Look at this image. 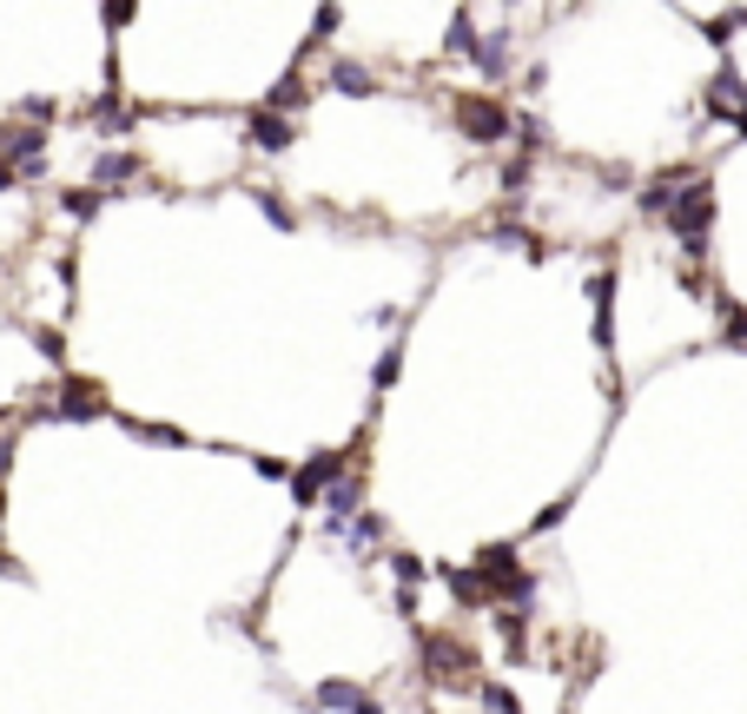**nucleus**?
<instances>
[{
  "instance_id": "1",
  "label": "nucleus",
  "mask_w": 747,
  "mask_h": 714,
  "mask_svg": "<svg viewBox=\"0 0 747 714\" xmlns=\"http://www.w3.org/2000/svg\"><path fill=\"white\" fill-rule=\"evenodd\" d=\"M662 219L681 232V245L701 258L708 252V219H714V193H708V178H694V186H681V193H668V206H662Z\"/></svg>"
},
{
  "instance_id": "2",
  "label": "nucleus",
  "mask_w": 747,
  "mask_h": 714,
  "mask_svg": "<svg viewBox=\"0 0 747 714\" xmlns=\"http://www.w3.org/2000/svg\"><path fill=\"white\" fill-rule=\"evenodd\" d=\"M318 707H331V714H378L370 707V694L357 688V681H318V694H311Z\"/></svg>"
},
{
  "instance_id": "3",
  "label": "nucleus",
  "mask_w": 747,
  "mask_h": 714,
  "mask_svg": "<svg viewBox=\"0 0 747 714\" xmlns=\"http://www.w3.org/2000/svg\"><path fill=\"white\" fill-rule=\"evenodd\" d=\"M463 133L490 146V139H503V133H509V119H503V106H496V100H463Z\"/></svg>"
},
{
  "instance_id": "4",
  "label": "nucleus",
  "mask_w": 747,
  "mask_h": 714,
  "mask_svg": "<svg viewBox=\"0 0 747 714\" xmlns=\"http://www.w3.org/2000/svg\"><path fill=\"white\" fill-rule=\"evenodd\" d=\"M708 106L714 113H727V119H740L747 126V80H734V73H721L714 87H708Z\"/></svg>"
},
{
  "instance_id": "5",
  "label": "nucleus",
  "mask_w": 747,
  "mask_h": 714,
  "mask_svg": "<svg viewBox=\"0 0 747 714\" xmlns=\"http://www.w3.org/2000/svg\"><path fill=\"white\" fill-rule=\"evenodd\" d=\"M331 483H337V457H318V463H304V470H298V503L311 509V503H318V490H331Z\"/></svg>"
},
{
  "instance_id": "6",
  "label": "nucleus",
  "mask_w": 747,
  "mask_h": 714,
  "mask_svg": "<svg viewBox=\"0 0 747 714\" xmlns=\"http://www.w3.org/2000/svg\"><path fill=\"white\" fill-rule=\"evenodd\" d=\"M252 146H258V152H285V146H291V126H285L278 113H252Z\"/></svg>"
},
{
  "instance_id": "7",
  "label": "nucleus",
  "mask_w": 747,
  "mask_h": 714,
  "mask_svg": "<svg viewBox=\"0 0 747 714\" xmlns=\"http://www.w3.org/2000/svg\"><path fill=\"white\" fill-rule=\"evenodd\" d=\"M41 139H47V133H8V139H0V159H21V165L34 172V165H41Z\"/></svg>"
},
{
  "instance_id": "8",
  "label": "nucleus",
  "mask_w": 747,
  "mask_h": 714,
  "mask_svg": "<svg viewBox=\"0 0 747 714\" xmlns=\"http://www.w3.org/2000/svg\"><path fill=\"white\" fill-rule=\"evenodd\" d=\"M424 661H437V675H457L470 655H463L457 642H444V635H437V642H424Z\"/></svg>"
},
{
  "instance_id": "9",
  "label": "nucleus",
  "mask_w": 747,
  "mask_h": 714,
  "mask_svg": "<svg viewBox=\"0 0 747 714\" xmlns=\"http://www.w3.org/2000/svg\"><path fill=\"white\" fill-rule=\"evenodd\" d=\"M331 87H337V93H370V73H364L357 60H337V67H331Z\"/></svg>"
},
{
  "instance_id": "10",
  "label": "nucleus",
  "mask_w": 747,
  "mask_h": 714,
  "mask_svg": "<svg viewBox=\"0 0 747 714\" xmlns=\"http://www.w3.org/2000/svg\"><path fill=\"white\" fill-rule=\"evenodd\" d=\"M350 503H357V483H344V476H337V483L324 490V516H331V522H344V516H350Z\"/></svg>"
},
{
  "instance_id": "11",
  "label": "nucleus",
  "mask_w": 747,
  "mask_h": 714,
  "mask_svg": "<svg viewBox=\"0 0 747 714\" xmlns=\"http://www.w3.org/2000/svg\"><path fill=\"white\" fill-rule=\"evenodd\" d=\"M298 100H304V80H298V73H285V80L272 87V106H298Z\"/></svg>"
},
{
  "instance_id": "12",
  "label": "nucleus",
  "mask_w": 747,
  "mask_h": 714,
  "mask_svg": "<svg viewBox=\"0 0 747 714\" xmlns=\"http://www.w3.org/2000/svg\"><path fill=\"white\" fill-rule=\"evenodd\" d=\"M67 212H73V219H93V212H100V199H93V193H73V199H67Z\"/></svg>"
},
{
  "instance_id": "13",
  "label": "nucleus",
  "mask_w": 747,
  "mask_h": 714,
  "mask_svg": "<svg viewBox=\"0 0 747 714\" xmlns=\"http://www.w3.org/2000/svg\"><path fill=\"white\" fill-rule=\"evenodd\" d=\"M100 178H133V159H100Z\"/></svg>"
},
{
  "instance_id": "14",
  "label": "nucleus",
  "mask_w": 747,
  "mask_h": 714,
  "mask_svg": "<svg viewBox=\"0 0 747 714\" xmlns=\"http://www.w3.org/2000/svg\"><path fill=\"white\" fill-rule=\"evenodd\" d=\"M483 701H490L496 714H516V701H509V688H483Z\"/></svg>"
},
{
  "instance_id": "15",
  "label": "nucleus",
  "mask_w": 747,
  "mask_h": 714,
  "mask_svg": "<svg viewBox=\"0 0 747 714\" xmlns=\"http://www.w3.org/2000/svg\"><path fill=\"white\" fill-rule=\"evenodd\" d=\"M8 457H14V444H8V437H0V470H8Z\"/></svg>"
}]
</instances>
